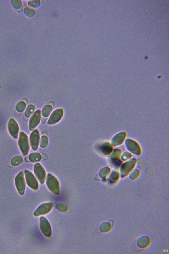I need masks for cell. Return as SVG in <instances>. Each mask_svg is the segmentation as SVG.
Returning <instances> with one entry per match:
<instances>
[{
	"label": "cell",
	"mask_w": 169,
	"mask_h": 254,
	"mask_svg": "<svg viewBox=\"0 0 169 254\" xmlns=\"http://www.w3.org/2000/svg\"><path fill=\"white\" fill-rule=\"evenodd\" d=\"M18 145L22 154L24 155H27L30 149L29 142L27 136L24 132L20 133Z\"/></svg>",
	"instance_id": "obj_1"
},
{
	"label": "cell",
	"mask_w": 169,
	"mask_h": 254,
	"mask_svg": "<svg viewBox=\"0 0 169 254\" xmlns=\"http://www.w3.org/2000/svg\"><path fill=\"white\" fill-rule=\"evenodd\" d=\"M15 185L19 193L23 195L25 194L26 183L23 171L20 172L15 178Z\"/></svg>",
	"instance_id": "obj_2"
},
{
	"label": "cell",
	"mask_w": 169,
	"mask_h": 254,
	"mask_svg": "<svg viewBox=\"0 0 169 254\" xmlns=\"http://www.w3.org/2000/svg\"><path fill=\"white\" fill-rule=\"evenodd\" d=\"M39 226L41 231L44 235L48 237L51 236L52 229L51 225L45 217L42 216L40 218Z\"/></svg>",
	"instance_id": "obj_3"
},
{
	"label": "cell",
	"mask_w": 169,
	"mask_h": 254,
	"mask_svg": "<svg viewBox=\"0 0 169 254\" xmlns=\"http://www.w3.org/2000/svg\"><path fill=\"white\" fill-rule=\"evenodd\" d=\"M8 129L10 135L14 138L17 139L18 137L19 128L18 124L14 119L11 118L9 120Z\"/></svg>",
	"instance_id": "obj_4"
},
{
	"label": "cell",
	"mask_w": 169,
	"mask_h": 254,
	"mask_svg": "<svg viewBox=\"0 0 169 254\" xmlns=\"http://www.w3.org/2000/svg\"><path fill=\"white\" fill-rule=\"evenodd\" d=\"M53 206V205L51 203H43L37 208L34 212V215L35 216H38L45 215L51 211Z\"/></svg>",
	"instance_id": "obj_5"
},
{
	"label": "cell",
	"mask_w": 169,
	"mask_h": 254,
	"mask_svg": "<svg viewBox=\"0 0 169 254\" xmlns=\"http://www.w3.org/2000/svg\"><path fill=\"white\" fill-rule=\"evenodd\" d=\"M47 186L50 191L55 194L58 195L60 193V186L57 179L54 177L49 176L47 180Z\"/></svg>",
	"instance_id": "obj_6"
},
{
	"label": "cell",
	"mask_w": 169,
	"mask_h": 254,
	"mask_svg": "<svg viewBox=\"0 0 169 254\" xmlns=\"http://www.w3.org/2000/svg\"><path fill=\"white\" fill-rule=\"evenodd\" d=\"M25 175L26 182L28 185L32 189L36 190L38 187V183L35 177L32 173L29 171L26 170Z\"/></svg>",
	"instance_id": "obj_7"
},
{
	"label": "cell",
	"mask_w": 169,
	"mask_h": 254,
	"mask_svg": "<svg viewBox=\"0 0 169 254\" xmlns=\"http://www.w3.org/2000/svg\"><path fill=\"white\" fill-rule=\"evenodd\" d=\"M125 143L127 148L129 151L137 155L140 154V151L139 146L133 140L127 139Z\"/></svg>",
	"instance_id": "obj_8"
},
{
	"label": "cell",
	"mask_w": 169,
	"mask_h": 254,
	"mask_svg": "<svg viewBox=\"0 0 169 254\" xmlns=\"http://www.w3.org/2000/svg\"><path fill=\"white\" fill-rule=\"evenodd\" d=\"M135 159H133L123 164L120 170L121 176H125L128 174L130 171L133 169L135 165Z\"/></svg>",
	"instance_id": "obj_9"
},
{
	"label": "cell",
	"mask_w": 169,
	"mask_h": 254,
	"mask_svg": "<svg viewBox=\"0 0 169 254\" xmlns=\"http://www.w3.org/2000/svg\"><path fill=\"white\" fill-rule=\"evenodd\" d=\"M39 139L38 133L35 130L31 134L30 136V142L31 146L33 149L36 150L38 146Z\"/></svg>",
	"instance_id": "obj_10"
},
{
	"label": "cell",
	"mask_w": 169,
	"mask_h": 254,
	"mask_svg": "<svg viewBox=\"0 0 169 254\" xmlns=\"http://www.w3.org/2000/svg\"><path fill=\"white\" fill-rule=\"evenodd\" d=\"M126 134L125 132L119 133L112 139V142L113 145L117 146L121 144L123 142L126 137Z\"/></svg>",
	"instance_id": "obj_11"
},
{
	"label": "cell",
	"mask_w": 169,
	"mask_h": 254,
	"mask_svg": "<svg viewBox=\"0 0 169 254\" xmlns=\"http://www.w3.org/2000/svg\"><path fill=\"white\" fill-rule=\"evenodd\" d=\"M39 118L40 116L39 111H36L31 118L29 122V128L30 130L36 128L38 125L40 119Z\"/></svg>",
	"instance_id": "obj_12"
},
{
	"label": "cell",
	"mask_w": 169,
	"mask_h": 254,
	"mask_svg": "<svg viewBox=\"0 0 169 254\" xmlns=\"http://www.w3.org/2000/svg\"><path fill=\"white\" fill-rule=\"evenodd\" d=\"M112 150V147L109 143H105L102 146V151L105 155H108L110 154Z\"/></svg>",
	"instance_id": "obj_13"
},
{
	"label": "cell",
	"mask_w": 169,
	"mask_h": 254,
	"mask_svg": "<svg viewBox=\"0 0 169 254\" xmlns=\"http://www.w3.org/2000/svg\"><path fill=\"white\" fill-rule=\"evenodd\" d=\"M23 162L22 157L20 156H17L13 157L11 160V163L13 166H17L20 165Z\"/></svg>",
	"instance_id": "obj_14"
},
{
	"label": "cell",
	"mask_w": 169,
	"mask_h": 254,
	"mask_svg": "<svg viewBox=\"0 0 169 254\" xmlns=\"http://www.w3.org/2000/svg\"><path fill=\"white\" fill-rule=\"evenodd\" d=\"M26 107L25 103L23 101H20L18 103L16 106V109L18 112L21 113L25 110Z\"/></svg>",
	"instance_id": "obj_15"
},
{
	"label": "cell",
	"mask_w": 169,
	"mask_h": 254,
	"mask_svg": "<svg viewBox=\"0 0 169 254\" xmlns=\"http://www.w3.org/2000/svg\"><path fill=\"white\" fill-rule=\"evenodd\" d=\"M34 110L35 108L33 105H31L28 106L25 112L26 116L28 118L33 113Z\"/></svg>",
	"instance_id": "obj_16"
},
{
	"label": "cell",
	"mask_w": 169,
	"mask_h": 254,
	"mask_svg": "<svg viewBox=\"0 0 169 254\" xmlns=\"http://www.w3.org/2000/svg\"><path fill=\"white\" fill-rule=\"evenodd\" d=\"M56 207L57 209L59 211L62 212L66 211L67 209V206L63 203H58L56 205Z\"/></svg>",
	"instance_id": "obj_17"
},
{
	"label": "cell",
	"mask_w": 169,
	"mask_h": 254,
	"mask_svg": "<svg viewBox=\"0 0 169 254\" xmlns=\"http://www.w3.org/2000/svg\"><path fill=\"white\" fill-rule=\"evenodd\" d=\"M121 154V151L119 150H116L111 155V158L113 160L115 161L119 158Z\"/></svg>",
	"instance_id": "obj_18"
},
{
	"label": "cell",
	"mask_w": 169,
	"mask_h": 254,
	"mask_svg": "<svg viewBox=\"0 0 169 254\" xmlns=\"http://www.w3.org/2000/svg\"><path fill=\"white\" fill-rule=\"evenodd\" d=\"M37 153H34L30 154L29 157V159L31 162H36L39 160V156Z\"/></svg>",
	"instance_id": "obj_19"
},
{
	"label": "cell",
	"mask_w": 169,
	"mask_h": 254,
	"mask_svg": "<svg viewBox=\"0 0 169 254\" xmlns=\"http://www.w3.org/2000/svg\"><path fill=\"white\" fill-rule=\"evenodd\" d=\"M12 5L15 8L19 9L21 7L22 2L19 0H14L12 1Z\"/></svg>",
	"instance_id": "obj_20"
},
{
	"label": "cell",
	"mask_w": 169,
	"mask_h": 254,
	"mask_svg": "<svg viewBox=\"0 0 169 254\" xmlns=\"http://www.w3.org/2000/svg\"><path fill=\"white\" fill-rule=\"evenodd\" d=\"M135 174H139V171L137 169H135L133 171V172L131 173V176H132V175H133V176H130V178H131L132 177V178H131V179H135L136 178H137V177L139 176H138V175Z\"/></svg>",
	"instance_id": "obj_21"
},
{
	"label": "cell",
	"mask_w": 169,
	"mask_h": 254,
	"mask_svg": "<svg viewBox=\"0 0 169 254\" xmlns=\"http://www.w3.org/2000/svg\"><path fill=\"white\" fill-rule=\"evenodd\" d=\"M126 153V154H125V153H124V154L122 156V159L123 160H126L127 159L130 158L131 157V155L129 154V153L127 152Z\"/></svg>",
	"instance_id": "obj_22"
},
{
	"label": "cell",
	"mask_w": 169,
	"mask_h": 254,
	"mask_svg": "<svg viewBox=\"0 0 169 254\" xmlns=\"http://www.w3.org/2000/svg\"><path fill=\"white\" fill-rule=\"evenodd\" d=\"M119 173L117 172H114L112 173L111 176V179L113 180H117L119 177Z\"/></svg>",
	"instance_id": "obj_23"
},
{
	"label": "cell",
	"mask_w": 169,
	"mask_h": 254,
	"mask_svg": "<svg viewBox=\"0 0 169 254\" xmlns=\"http://www.w3.org/2000/svg\"><path fill=\"white\" fill-rule=\"evenodd\" d=\"M24 11L26 14L28 15H32V12H33V11L29 8H25V9H24Z\"/></svg>",
	"instance_id": "obj_24"
}]
</instances>
